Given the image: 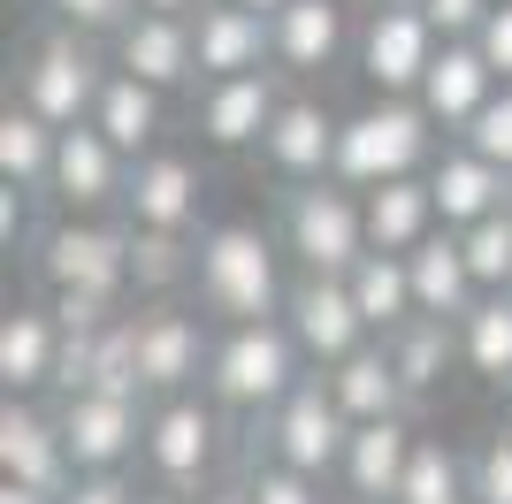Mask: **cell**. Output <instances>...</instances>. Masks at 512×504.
Masks as SVG:
<instances>
[{
  "mask_svg": "<svg viewBox=\"0 0 512 504\" xmlns=\"http://www.w3.org/2000/svg\"><path fill=\"white\" fill-rule=\"evenodd\" d=\"M245 482H253V504H329L321 474H299V466H276V459H260Z\"/></svg>",
  "mask_w": 512,
  "mask_h": 504,
  "instance_id": "cell-37",
  "label": "cell"
},
{
  "mask_svg": "<svg viewBox=\"0 0 512 504\" xmlns=\"http://www.w3.org/2000/svg\"><path fill=\"white\" fill-rule=\"evenodd\" d=\"M268 23H276V69L283 77H321L344 54V39H352L344 0H283Z\"/></svg>",
  "mask_w": 512,
  "mask_h": 504,
  "instance_id": "cell-27",
  "label": "cell"
},
{
  "mask_svg": "<svg viewBox=\"0 0 512 504\" xmlns=\"http://www.w3.org/2000/svg\"><path fill=\"white\" fill-rule=\"evenodd\" d=\"M467 489L474 504H512V428H497L467 451Z\"/></svg>",
  "mask_w": 512,
  "mask_h": 504,
  "instance_id": "cell-35",
  "label": "cell"
},
{
  "mask_svg": "<svg viewBox=\"0 0 512 504\" xmlns=\"http://www.w3.org/2000/svg\"><path fill=\"white\" fill-rule=\"evenodd\" d=\"M46 23H62V31H85V39H115L130 16H138V0H39Z\"/></svg>",
  "mask_w": 512,
  "mask_h": 504,
  "instance_id": "cell-36",
  "label": "cell"
},
{
  "mask_svg": "<svg viewBox=\"0 0 512 504\" xmlns=\"http://www.w3.org/2000/svg\"><path fill=\"white\" fill-rule=\"evenodd\" d=\"M138 8H153V16H199L207 0H138Z\"/></svg>",
  "mask_w": 512,
  "mask_h": 504,
  "instance_id": "cell-45",
  "label": "cell"
},
{
  "mask_svg": "<svg viewBox=\"0 0 512 504\" xmlns=\"http://www.w3.org/2000/svg\"><path fill=\"white\" fill-rule=\"evenodd\" d=\"M436 123H428L421 100H398V92H375L367 107H352L337 130V184L352 191H375V184H398V176H428L436 161Z\"/></svg>",
  "mask_w": 512,
  "mask_h": 504,
  "instance_id": "cell-3",
  "label": "cell"
},
{
  "mask_svg": "<svg viewBox=\"0 0 512 504\" xmlns=\"http://www.w3.org/2000/svg\"><path fill=\"white\" fill-rule=\"evenodd\" d=\"M321 382L337 390V405L352 420H390V413H413V390H406V375H398V359H390V344L383 336H367L352 359H337V367H321Z\"/></svg>",
  "mask_w": 512,
  "mask_h": 504,
  "instance_id": "cell-26",
  "label": "cell"
},
{
  "mask_svg": "<svg viewBox=\"0 0 512 504\" xmlns=\"http://www.w3.org/2000/svg\"><path fill=\"white\" fill-rule=\"evenodd\" d=\"M138 504H199V497H184V489H161V482H146V489H138Z\"/></svg>",
  "mask_w": 512,
  "mask_h": 504,
  "instance_id": "cell-46",
  "label": "cell"
},
{
  "mask_svg": "<svg viewBox=\"0 0 512 504\" xmlns=\"http://www.w3.org/2000/svg\"><path fill=\"white\" fill-rule=\"evenodd\" d=\"M276 237L299 260V275H352V260L367 252V199L337 176L291 184L276 207Z\"/></svg>",
  "mask_w": 512,
  "mask_h": 504,
  "instance_id": "cell-6",
  "label": "cell"
},
{
  "mask_svg": "<svg viewBox=\"0 0 512 504\" xmlns=\"http://www.w3.org/2000/svg\"><path fill=\"white\" fill-rule=\"evenodd\" d=\"M123 191H130V161L92 123H69L62 153H54V176H46L54 214H123Z\"/></svg>",
  "mask_w": 512,
  "mask_h": 504,
  "instance_id": "cell-14",
  "label": "cell"
},
{
  "mask_svg": "<svg viewBox=\"0 0 512 504\" xmlns=\"http://www.w3.org/2000/svg\"><path fill=\"white\" fill-rule=\"evenodd\" d=\"M92 130H100L123 161H146V153H161V130H169V92L146 84V77H130V69H107Z\"/></svg>",
  "mask_w": 512,
  "mask_h": 504,
  "instance_id": "cell-24",
  "label": "cell"
},
{
  "mask_svg": "<svg viewBox=\"0 0 512 504\" xmlns=\"http://www.w3.org/2000/svg\"><path fill=\"white\" fill-rule=\"evenodd\" d=\"M54 153H62V123H46L39 107H23V100H0V184H23L46 199Z\"/></svg>",
  "mask_w": 512,
  "mask_h": 504,
  "instance_id": "cell-31",
  "label": "cell"
},
{
  "mask_svg": "<svg viewBox=\"0 0 512 504\" xmlns=\"http://www.w3.org/2000/svg\"><path fill=\"white\" fill-rule=\"evenodd\" d=\"M505 214H512V191H505Z\"/></svg>",
  "mask_w": 512,
  "mask_h": 504,
  "instance_id": "cell-51",
  "label": "cell"
},
{
  "mask_svg": "<svg viewBox=\"0 0 512 504\" xmlns=\"http://www.w3.org/2000/svg\"><path fill=\"white\" fill-rule=\"evenodd\" d=\"M283 329L299 336L306 367H337V359H352L367 344V314L352 306V283L344 275H291V298H283Z\"/></svg>",
  "mask_w": 512,
  "mask_h": 504,
  "instance_id": "cell-12",
  "label": "cell"
},
{
  "mask_svg": "<svg viewBox=\"0 0 512 504\" xmlns=\"http://www.w3.org/2000/svg\"><path fill=\"white\" fill-rule=\"evenodd\" d=\"M283 69H245V77H214L192 92V123L214 153H260L268 123L283 115Z\"/></svg>",
  "mask_w": 512,
  "mask_h": 504,
  "instance_id": "cell-11",
  "label": "cell"
},
{
  "mask_svg": "<svg viewBox=\"0 0 512 504\" xmlns=\"http://www.w3.org/2000/svg\"><path fill=\"white\" fill-rule=\"evenodd\" d=\"M222 459H230V413L207 398V390H184V398H153L146 413V482L184 489V497H207L222 482Z\"/></svg>",
  "mask_w": 512,
  "mask_h": 504,
  "instance_id": "cell-4",
  "label": "cell"
},
{
  "mask_svg": "<svg viewBox=\"0 0 512 504\" xmlns=\"http://www.w3.org/2000/svg\"><path fill=\"white\" fill-rule=\"evenodd\" d=\"M253 436H260V459H276V466H299V474H321V482H337V466H344V443H352V413L337 405V390L321 375H306L291 398L276 405L268 420H253Z\"/></svg>",
  "mask_w": 512,
  "mask_h": 504,
  "instance_id": "cell-8",
  "label": "cell"
},
{
  "mask_svg": "<svg viewBox=\"0 0 512 504\" xmlns=\"http://www.w3.org/2000/svg\"><path fill=\"white\" fill-rule=\"evenodd\" d=\"M329 504H375V497H352V489H329Z\"/></svg>",
  "mask_w": 512,
  "mask_h": 504,
  "instance_id": "cell-47",
  "label": "cell"
},
{
  "mask_svg": "<svg viewBox=\"0 0 512 504\" xmlns=\"http://www.w3.org/2000/svg\"><path fill=\"white\" fill-rule=\"evenodd\" d=\"M375 8H421V0H375Z\"/></svg>",
  "mask_w": 512,
  "mask_h": 504,
  "instance_id": "cell-49",
  "label": "cell"
},
{
  "mask_svg": "<svg viewBox=\"0 0 512 504\" xmlns=\"http://www.w3.org/2000/svg\"><path fill=\"white\" fill-rule=\"evenodd\" d=\"M62 413V436H69V459L77 474H130V459L146 451V398H115V390H69L54 398Z\"/></svg>",
  "mask_w": 512,
  "mask_h": 504,
  "instance_id": "cell-10",
  "label": "cell"
},
{
  "mask_svg": "<svg viewBox=\"0 0 512 504\" xmlns=\"http://www.w3.org/2000/svg\"><path fill=\"white\" fill-rule=\"evenodd\" d=\"M505 428H512V390H505Z\"/></svg>",
  "mask_w": 512,
  "mask_h": 504,
  "instance_id": "cell-50",
  "label": "cell"
},
{
  "mask_svg": "<svg viewBox=\"0 0 512 504\" xmlns=\"http://www.w3.org/2000/svg\"><path fill=\"white\" fill-rule=\"evenodd\" d=\"M497 92H505V77L490 69V54H482L474 39H444L413 100L428 107V123H436V130H467L474 115L497 100Z\"/></svg>",
  "mask_w": 512,
  "mask_h": 504,
  "instance_id": "cell-20",
  "label": "cell"
},
{
  "mask_svg": "<svg viewBox=\"0 0 512 504\" xmlns=\"http://www.w3.org/2000/svg\"><path fill=\"white\" fill-rule=\"evenodd\" d=\"M406 268H413V298H421V314L428 321H467L474 306H482V283H474L467 268V245H459V230H436L421 237V245L406 252Z\"/></svg>",
  "mask_w": 512,
  "mask_h": 504,
  "instance_id": "cell-25",
  "label": "cell"
},
{
  "mask_svg": "<svg viewBox=\"0 0 512 504\" xmlns=\"http://www.w3.org/2000/svg\"><path fill=\"white\" fill-rule=\"evenodd\" d=\"M474 46H482V54H490V69L512 84V0H497V8H490V23L474 31Z\"/></svg>",
  "mask_w": 512,
  "mask_h": 504,
  "instance_id": "cell-42",
  "label": "cell"
},
{
  "mask_svg": "<svg viewBox=\"0 0 512 504\" xmlns=\"http://www.w3.org/2000/svg\"><path fill=\"white\" fill-rule=\"evenodd\" d=\"M413 451H421V420H413V413H390V420H352V443H344L337 489H352V497H375V504H398Z\"/></svg>",
  "mask_w": 512,
  "mask_h": 504,
  "instance_id": "cell-18",
  "label": "cell"
},
{
  "mask_svg": "<svg viewBox=\"0 0 512 504\" xmlns=\"http://www.w3.org/2000/svg\"><path fill=\"white\" fill-rule=\"evenodd\" d=\"M199 275V237L184 230H130V306L184 298Z\"/></svg>",
  "mask_w": 512,
  "mask_h": 504,
  "instance_id": "cell-29",
  "label": "cell"
},
{
  "mask_svg": "<svg viewBox=\"0 0 512 504\" xmlns=\"http://www.w3.org/2000/svg\"><path fill=\"white\" fill-rule=\"evenodd\" d=\"M390 359H398V375H406L413 398H428V390H444V375L459 367V321H406L398 336H383Z\"/></svg>",
  "mask_w": 512,
  "mask_h": 504,
  "instance_id": "cell-33",
  "label": "cell"
},
{
  "mask_svg": "<svg viewBox=\"0 0 512 504\" xmlns=\"http://www.w3.org/2000/svg\"><path fill=\"white\" fill-rule=\"evenodd\" d=\"M0 482H31V489H69L77 459H69L62 413L39 398H0Z\"/></svg>",
  "mask_w": 512,
  "mask_h": 504,
  "instance_id": "cell-16",
  "label": "cell"
},
{
  "mask_svg": "<svg viewBox=\"0 0 512 504\" xmlns=\"http://www.w3.org/2000/svg\"><path fill=\"white\" fill-rule=\"evenodd\" d=\"M138 489L146 482H130V474H77L62 489V504H138Z\"/></svg>",
  "mask_w": 512,
  "mask_h": 504,
  "instance_id": "cell-40",
  "label": "cell"
},
{
  "mask_svg": "<svg viewBox=\"0 0 512 504\" xmlns=\"http://www.w3.org/2000/svg\"><path fill=\"white\" fill-rule=\"evenodd\" d=\"M299 382H306V352L283 321H230V329H214L207 382L199 390L230 420H268Z\"/></svg>",
  "mask_w": 512,
  "mask_h": 504,
  "instance_id": "cell-2",
  "label": "cell"
},
{
  "mask_svg": "<svg viewBox=\"0 0 512 504\" xmlns=\"http://www.w3.org/2000/svg\"><path fill=\"white\" fill-rule=\"evenodd\" d=\"M428 191H436V222H444V230H474V222L505 214L512 168H497L490 153H474L467 138H459V146H444L428 161Z\"/></svg>",
  "mask_w": 512,
  "mask_h": 504,
  "instance_id": "cell-22",
  "label": "cell"
},
{
  "mask_svg": "<svg viewBox=\"0 0 512 504\" xmlns=\"http://www.w3.org/2000/svg\"><path fill=\"white\" fill-rule=\"evenodd\" d=\"M283 237L260 230V222H214L199 230V275L192 298L214 329L230 321H283V298H291V275H283Z\"/></svg>",
  "mask_w": 512,
  "mask_h": 504,
  "instance_id": "cell-1",
  "label": "cell"
},
{
  "mask_svg": "<svg viewBox=\"0 0 512 504\" xmlns=\"http://www.w3.org/2000/svg\"><path fill=\"white\" fill-rule=\"evenodd\" d=\"M459 138H467L474 153H490L497 168H512V84H505V92H497L490 107H482V115H474L467 130H459Z\"/></svg>",
  "mask_w": 512,
  "mask_h": 504,
  "instance_id": "cell-38",
  "label": "cell"
},
{
  "mask_svg": "<svg viewBox=\"0 0 512 504\" xmlns=\"http://www.w3.org/2000/svg\"><path fill=\"white\" fill-rule=\"evenodd\" d=\"M360 77L375 84V92H398V100H413L428 77V62H436V46H444V31L428 23V8H367L360 23Z\"/></svg>",
  "mask_w": 512,
  "mask_h": 504,
  "instance_id": "cell-13",
  "label": "cell"
},
{
  "mask_svg": "<svg viewBox=\"0 0 512 504\" xmlns=\"http://www.w3.org/2000/svg\"><path fill=\"white\" fill-rule=\"evenodd\" d=\"M360 199H367V245L375 252H413L421 237L444 230L428 176H398V184H375V191H360Z\"/></svg>",
  "mask_w": 512,
  "mask_h": 504,
  "instance_id": "cell-30",
  "label": "cell"
},
{
  "mask_svg": "<svg viewBox=\"0 0 512 504\" xmlns=\"http://www.w3.org/2000/svg\"><path fill=\"white\" fill-rule=\"evenodd\" d=\"M337 130H344V115L329 100L291 92L283 115L268 123V138H260V161H268V176H276L283 191L291 184H321V176H337Z\"/></svg>",
  "mask_w": 512,
  "mask_h": 504,
  "instance_id": "cell-15",
  "label": "cell"
},
{
  "mask_svg": "<svg viewBox=\"0 0 512 504\" xmlns=\"http://www.w3.org/2000/svg\"><path fill=\"white\" fill-rule=\"evenodd\" d=\"M199 161L192 153H146L130 161V191H123V222L130 230H184L199 237Z\"/></svg>",
  "mask_w": 512,
  "mask_h": 504,
  "instance_id": "cell-17",
  "label": "cell"
},
{
  "mask_svg": "<svg viewBox=\"0 0 512 504\" xmlns=\"http://www.w3.org/2000/svg\"><path fill=\"white\" fill-rule=\"evenodd\" d=\"M192 54H199V84L276 69V23L260 8H237V0H207L192 16Z\"/></svg>",
  "mask_w": 512,
  "mask_h": 504,
  "instance_id": "cell-19",
  "label": "cell"
},
{
  "mask_svg": "<svg viewBox=\"0 0 512 504\" xmlns=\"http://www.w3.org/2000/svg\"><path fill=\"white\" fill-rule=\"evenodd\" d=\"M62 321H54V306L46 298H23V306H8V321H0V390L8 398H39V390H54L62 382Z\"/></svg>",
  "mask_w": 512,
  "mask_h": 504,
  "instance_id": "cell-21",
  "label": "cell"
},
{
  "mask_svg": "<svg viewBox=\"0 0 512 504\" xmlns=\"http://www.w3.org/2000/svg\"><path fill=\"white\" fill-rule=\"evenodd\" d=\"M352 306L367 314V329L375 336H398L406 321H421V298H413V268H406V252H375L367 245L360 260H352Z\"/></svg>",
  "mask_w": 512,
  "mask_h": 504,
  "instance_id": "cell-28",
  "label": "cell"
},
{
  "mask_svg": "<svg viewBox=\"0 0 512 504\" xmlns=\"http://www.w3.org/2000/svg\"><path fill=\"white\" fill-rule=\"evenodd\" d=\"M0 504H62V489H31V482H0Z\"/></svg>",
  "mask_w": 512,
  "mask_h": 504,
  "instance_id": "cell-44",
  "label": "cell"
},
{
  "mask_svg": "<svg viewBox=\"0 0 512 504\" xmlns=\"http://www.w3.org/2000/svg\"><path fill=\"white\" fill-rule=\"evenodd\" d=\"M107 69H115V62H100V39L46 23L39 39L16 54V69H8V100L39 107L46 123H62V130H69V123H92Z\"/></svg>",
  "mask_w": 512,
  "mask_h": 504,
  "instance_id": "cell-5",
  "label": "cell"
},
{
  "mask_svg": "<svg viewBox=\"0 0 512 504\" xmlns=\"http://www.w3.org/2000/svg\"><path fill=\"white\" fill-rule=\"evenodd\" d=\"M237 8H260V16H276V8H283V0H237Z\"/></svg>",
  "mask_w": 512,
  "mask_h": 504,
  "instance_id": "cell-48",
  "label": "cell"
},
{
  "mask_svg": "<svg viewBox=\"0 0 512 504\" xmlns=\"http://www.w3.org/2000/svg\"><path fill=\"white\" fill-rule=\"evenodd\" d=\"M459 367L490 390H512V291H490L459 321Z\"/></svg>",
  "mask_w": 512,
  "mask_h": 504,
  "instance_id": "cell-32",
  "label": "cell"
},
{
  "mask_svg": "<svg viewBox=\"0 0 512 504\" xmlns=\"http://www.w3.org/2000/svg\"><path fill=\"white\" fill-rule=\"evenodd\" d=\"M130 344H138V382L146 398H184L207 382V352H214V329L199 306H130Z\"/></svg>",
  "mask_w": 512,
  "mask_h": 504,
  "instance_id": "cell-9",
  "label": "cell"
},
{
  "mask_svg": "<svg viewBox=\"0 0 512 504\" xmlns=\"http://www.w3.org/2000/svg\"><path fill=\"white\" fill-rule=\"evenodd\" d=\"M31 199H39V191H23V184H0V245L16 252V245H31Z\"/></svg>",
  "mask_w": 512,
  "mask_h": 504,
  "instance_id": "cell-41",
  "label": "cell"
},
{
  "mask_svg": "<svg viewBox=\"0 0 512 504\" xmlns=\"http://www.w3.org/2000/svg\"><path fill=\"white\" fill-rule=\"evenodd\" d=\"M421 8H428V23H436L444 39H474V31L490 23L497 0H421Z\"/></svg>",
  "mask_w": 512,
  "mask_h": 504,
  "instance_id": "cell-39",
  "label": "cell"
},
{
  "mask_svg": "<svg viewBox=\"0 0 512 504\" xmlns=\"http://www.w3.org/2000/svg\"><path fill=\"white\" fill-rule=\"evenodd\" d=\"M107 46H115V54H107L115 69H130V77L161 84V92H184V84H199L192 16H153V8H138V16H130Z\"/></svg>",
  "mask_w": 512,
  "mask_h": 504,
  "instance_id": "cell-23",
  "label": "cell"
},
{
  "mask_svg": "<svg viewBox=\"0 0 512 504\" xmlns=\"http://www.w3.org/2000/svg\"><path fill=\"white\" fill-rule=\"evenodd\" d=\"M459 245H467V268L482 291H512V214H490V222L459 230Z\"/></svg>",
  "mask_w": 512,
  "mask_h": 504,
  "instance_id": "cell-34",
  "label": "cell"
},
{
  "mask_svg": "<svg viewBox=\"0 0 512 504\" xmlns=\"http://www.w3.org/2000/svg\"><path fill=\"white\" fill-rule=\"evenodd\" d=\"M31 275L39 291H107L130 298V222H107V214H54L39 237H31Z\"/></svg>",
  "mask_w": 512,
  "mask_h": 504,
  "instance_id": "cell-7",
  "label": "cell"
},
{
  "mask_svg": "<svg viewBox=\"0 0 512 504\" xmlns=\"http://www.w3.org/2000/svg\"><path fill=\"white\" fill-rule=\"evenodd\" d=\"M199 504H253V482H245V474H222V482H214Z\"/></svg>",
  "mask_w": 512,
  "mask_h": 504,
  "instance_id": "cell-43",
  "label": "cell"
}]
</instances>
